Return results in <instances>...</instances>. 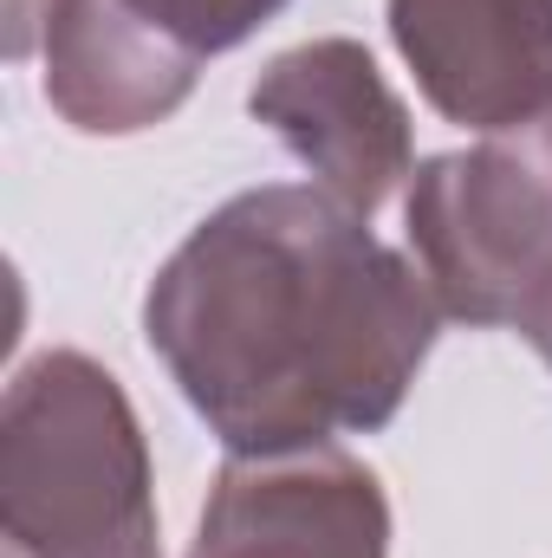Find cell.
Listing matches in <instances>:
<instances>
[{
  "instance_id": "7",
  "label": "cell",
  "mask_w": 552,
  "mask_h": 558,
  "mask_svg": "<svg viewBox=\"0 0 552 558\" xmlns=\"http://www.w3.org/2000/svg\"><path fill=\"white\" fill-rule=\"evenodd\" d=\"M39 92L79 137H137L176 118L202 59L163 39L124 0H52L39 33Z\"/></svg>"
},
{
  "instance_id": "5",
  "label": "cell",
  "mask_w": 552,
  "mask_h": 558,
  "mask_svg": "<svg viewBox=\"0 0 552 558\" xmlns=\"http://www.w3.org/2000/svg\"><path fill=\"white\" fill-rule=\"evenodd\" d=\"M189 558H391L384 481L345 448L228 454Z\"/></svg>"
},
{
  "instance_id": "3",
  "label": "cell",
  "mask_w": 552,
  "mask_h": 558,
  "mask_svg": "<svg viewBox=\"0 0 552 558\" xmlns=\"http://www.w3.org/2000/svg\"><path fill=\"white\" fill-rule=\"evenodd\" d=\"M404 228L442 318L507 325L552 260V105L468 149L416 162Z\"/></svg>"
},
{
  "instance_id": "2",
  "label": "cell",
  "mask_w": 552,
  "mask_h": 558,
  "mask_svg": "<svg viewBox=\"0 0 552 558\" xmlns=\"http://www.w3.org/2000/svg\"><path fill=\"white\" fill-rule=\"evenodd\" d=\"M0 558H163L143 422L85 351H39L7 384Z\"/></svg>"
},
{
  "instance_id": "8",
  "label": "cell",
  "mask_w": 552,
  "mask_h": 558,
  "mask_svg": "<svg viewBox=\"0 0 552 558\" xmlns=\"http://www.w3.org/2000/svg\"><path fill=\"white\" fill-rule=\"evenodd\" d=\"M124 7H137L143 20H149L163 39H176L182 52L221 59V52L248 46L267 20H279L292 0H124Z\"/></svg>"
},
{
  "instance_id": "9",
  "label": "cell",
  "mask_w": 552,
  "mask_h": 558,
  "mask_svg": "<svg viewBox=\"0 0 552 558\" xmlns=\"http://www.w3.org/2000/svg\"><path fill=\"white\" fill-rule=\"evenodd\" d=\"M533 351H540V364L552 371V260L540 267V279L520 292V305H514V318H507Z\"/></svg>"
},
{
  "instance_id": "1",
  "label": "cell",
  "mask_w": 552,
  "mask_h": 558,
  "mask_svg": "<svg viewBox=\"0 0 552 558\" xmlns=\"http://www.w3.org/2000/svg\"><path fill=\"white\" fill-rule=\"evenodd\" d=\"M442 305L319 182H261L189 228L143 292V338L228 454L391 428Z\"/></svg>"
},
{
  "instance_id": "6",
  "label": "cell",
  "mask_w": 552,
  "mask_h": 558,
  "mask_svg": "<svg viewBox=\"0 0 552 558\" xmlns=\"http://www.w3.org/2000/svg\"><path fill=\"white\" fill-rule=\"evenodd\" d=\"M384 20L435 118L488 137L552 105V0H391Z\"/></svg>"
},
{
  "instance_id": "4",
  "label": "cell",
  "mask_w": 552,
  "mask_h": 558,
  "mask_svg": "<svg viewBox=\"0 0 552 558\" xmlns=\"http://www.w3.org/2000/svg\"><path fill=\"white\" fill-rule=\"evenodd\" d=\"M248 111L286 143L299 169H312L325 195H338L364 221L397 195V182L416 175L410 111L377 59L345 33L267 59V72L248 85Z\"/></svg>"
}]
</instances>
